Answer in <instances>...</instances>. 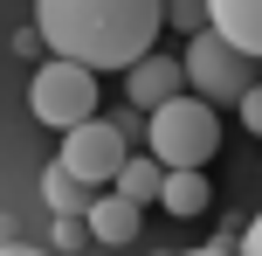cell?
Listing matches in <instances>:
<instances>
[{
    "instance_id": "2e32d148",
    "label": "cell",
    "mask_w": 262,
    "mask_h": 256,
    "mask_svg": "<svg viewBox=\"0 0 262 256\" xmlns=\"http://www.w3.org/2000/svg\"><path fill=\"white\" fill-rule=\"evenodd\" d=\"M242 256H262V208H255L249 229H242Z\"/></svg>"
},
{
    "instance_id": "3957f363",
    "label": "cell",
    "mask_w": 262,
    "mask_h": 256,
    "mask_svg": "<svg viewBox=\"0 0 262 256\" xmlns=\"http://www.w3.org/2000/svg\"><path fill=\"white\" fill-rule=\"evenodd\" d=\"M28 111H35L49 132H69V125L97 118V111H104L97 69L69 63V55H49V63H35V83H28Z\"/></svg>"
},
{
    "instance_id": "8992f818",
    "label": "cell",
    "mask_w": 262,
    "mask_h": 256,
    "mask_svg": "<svg viewBox=\"0 0 262 256\" xmlns=\"http://www.w3.org/2000/svg\"><path fill=\"white\" fill-rule=\"evenodd\" d=\"M180 90H186V63H180V55L145 49L138 63L124 69V97H131V111H159L166 97H180Z\"/></svg>"
},
{
    "instance_id": "5b68a950",
    "label": "cell",
    "mask_w": 262,
    "mask_h": 256,
    "mask_svg": "<svg viewBox=\"0 0 262 256\" xmlns=\"http://www.w3.org/2000/svg\"><path fill=\"white\" fill-rule=\"evenodd\" d=\"M124 152H131L124 132L104 118V111H97V118H83V125H69V132H62V160H55V166H69V173H76L90 194H104L111 180H118Z\"/></svg>"
},
{
    "instance_id": "9a60e30c",
    "label": "cell",
    "mask_w": 262,
    "mask_h": 256,
    "mask_svg": "<svg viewBox=\"0 0 262 256\" xmlns=\"http://www.w3.org/2000/svg\"><path fill=\"white\" fill-rule=\"evenodd\" d=\"M111 125H118V132H124V146H138V139H145V111H118V118H111Z\"/></svg>"
},
{
    "instance_id": "4fadbf2b",
    "label": "cell",
    "mask_w": 262,
    "mask_h": 256,
    "mask_svg": "<svg viewBox=\"0 0 262 256\" xmlns=\"http://www.w3.org/2000/svg\"><path fill=\"white\" fill-rule=\"evenodd\" d=\"M41 49H49V42H41V28H35V21L14 28V55H21V63H28V55H41Z\"/></svg>"
},
{
    "instance_id": "ac0fdd59",
    "label": "cell",
    "mask_w": 262,
    "mask_h": 256,
    "mask_svg": "<svg viewBox=\"0 0 262 256\" xmlns=\"http://www.w3.org/2000/svg\"><path fill=\"white\" fill-rule=\"evenodd\" d=\"M186 256H242V249H228V243H200V249H186Z\"/></svg>"
},
{
    "instance_id": "30bf717a",
    "label": "cell",
    "mask_w": 262,
    "mask_h": 256,
    "mask_svg": "<svg viewBox=\"0 0 262 256\" xmlns=\"http://www.w3.org/2000/svg\"><path fill=\"white\" fill-rule=\"evenodd\" d=\"M111 187L124 194L131 208H159V187H166V166L152 160V152H124V166H118V180Z\"/></svg>"
},
{
    "instance_id": "277c9868",
    "label": "cell",
    "mask_w": 262,
    "mask_h": 256,
    "mask_svg": "<svg viewBox=\"0 0 262 256\" xmlns=\"http://www.w3.org/2000/svg\"><path fill=\"white\" fill-rule=\"evenodd\" d=\"M255 55H242L235 42H221L214 28H200V35H186V90L207 97V104H242V97L255 90Z\"/></svg>"
},
{
    "instance_id": "9c48e42d",
    "label": "cell",
    "mask_w": 262,
    "mask_h": 256,
    "mask_svg": "<svg viewBox=\"0 0 262 256\" xmlns=\"http://www.w3.org/2000/svg\"><path fill=\"white\" fill-rule=\"evenodd\" d=\"M159 208L180 222L207 215L214 208V187H207V166H166V187H159Z\"/></svg>"
},
{
    "instance_id": "52a82bcc",
    "label": "cell",
    "mask_w": 262,
    "mask_h": 256,
    "mask_svg": "<svg viewBox=\"0 0 262 256\" xmlns=\"http://www.w3.org/2000/svg\"><path fill=\"white\" fill-rule=\"evenodd\" d=\"M138 215H145V208H131L118 187L90 194V208H83V222H90V243H104V249H131V243H138Z\"/></svg>"
},
{
    "instance_id": "8fae6325",
    "label": "cell",
    "mask_w": 262,
    "mask_h": 256,
    "mask_svg": "<svg viewBox=\"0 0 262 256\" xmlns=\"http://www.w3.org/2000/svg\"><path fill=\"white\" fill-rule=\"evenodd\" d=\"M41 201H49L55 215H83V208H90V187H83L69 166H49V173H41Z\"/></svg>"
},
{
    "instance_id": "5bb4252c",
    "label": "cell",
    "mask_w": 262,
    "mask_h": 256,
    "mask_svg": "<svg viewBox=\"0 0 262 256\" xmlns=\"http://www.w3.org/2000/svg\"><path fill=\"white\" fill-rule=\"evenodd\" d=\"M235 111H242V132H262V83H255V90H249V97H242V104H235Z\"/></svg>"
},
{
    "instance_id": "7a4b0ae2",
    "label": "cell",
    "mask_w": 262,
    "mask_h": 256,
    "mask_svg": "<svg viewBox=\"0 0 262 256\" xmlns=\"http://www.w3.org/2000/svg\"><path fill=\"white\" fill-rule=\"evenodd\" d=\"M145 146H152L159 166H207L214 152H221V118H214L207 97L180 90L159 111H145Z\"/></svg>"
},
{
    "instance_id": "ba28073f",
    "label": "cell",
    "mask_w": 262,
    "mask_h": 256,
    "mask_svg": "<svg viewBox=\"0 0 262 256\" xmlns=\"http://www.w3.org/2000/svg\"><path fill=\"white\" fill-rule=\"evenodd\" d=\"M207 28L262 63V0H207Z\"/></svg>"
},
{
    "instance_id": "7c38bea8",
    "label": "cell",
    "mask_w": 262,
    "mask_h": 256,
    "mask_svg": "<svg viewBox=\"0 0 262 256\" xmlns=\"http://www.w3.org/2000/svg\"><path fill=\"white\" fill-rule=\"evenodd\" d=\"M166 21L180 28V35H200V28H207V0H166Z\"/></svg>"
},
{
    "instance_id": "6da1fadb",
    "label": "cell",
    "mask_w": 262,
    "mask_h": 256,
    "mask_svg": "<svg viewBox=\"0 0 262 256\" xmlns=\"http://www.w3.org/2000/svg\"><path fill=\"white\" fill-rule=\"evenodd\" d=\"M35 28L49 55L83 69H131L166 28V0H35Z\"/></svg>"
},
{
    "instance_id": "e0dca14e",
    "label": "cell",
    "mask_w": 262,
    "mask_h": 256,
    "mask_svg": "<svg viewBox=\"0 0 262 256\" xmlns=\"http://www.w3.org/2000/svg\"><path fill=\"white\" fill-rule=\"evenodd\" d=\"M0 256H55V249H35V243H21V235H14V243H0Z\"/></svg>"
}]
</instances>
